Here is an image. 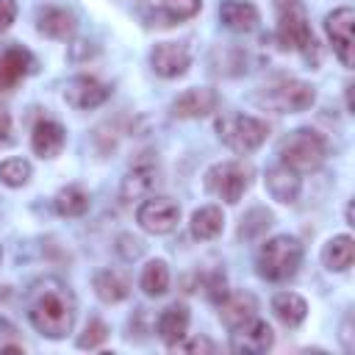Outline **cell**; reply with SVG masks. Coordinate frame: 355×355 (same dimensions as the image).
<instances>
[{"label": "cell", "instance_id": "2e32d148", "mask_svg": "<svg viewBox=\"0 0 355 355\" xmlns=\"http://www.w3.org/2000/svg\"><path fill=\"white\" fill-rule=\"evenodd\" d=\"M67 144V130L55 119H39L31 130V147L39 158H55Z\"/></svg>", "mask_w": 355, "mask_h": 355}, {"label": "cell", "instance_id": "8992f818", "mask_svg": "<svg viewBox=\"0 0 355 355\" xmlns=\"http://www.w3.org/2000/svg\"><path fill=\"white\" fill-rule=\"evenodd\" d=\"M313 100H316L313 89L305 80H297V78H280V80H275L272 86H266V92L261 97V103H266L277 114L305 111V108L313 105Z\"/></svg>", "mask_w": 355, "mask_h": 355}, {"label": "cell", "instance_id": "9a60e30c", "mask_svg": "<svg viewBox=\"0 0 355 355\" xmlns=\"http://www.w3.org/2000/svg\"><path fill=\"white\" fill-rule=\"evenodd\" d=\"M36 28L39 33H44L47 39H58V42H67L75 36V28H78V19L72 11L67 8H58V6H44L36 11Z\"/></svg>", "mask_w": 355, "mask_h": 355}, {"label": "cell", "instance_id": "ac0fdd59", "mask_svg": "<svg viewBox=\"0 0 355 355\" xmlns=\"http://www.w3.org/2000/svg\"><path fill=\"white\" fill-rule=\"evenodd\" d=\"M258 313V302L250 291H236V294H227L222 302H219V319L227 330H236L247 322H252Z\"/></svg>", "mask_w": 355, "mask_h": 355}, {"label": "cell", "instance_id": "4dcf8cb0", "mask_svg": "<svg viewBox=\"0 0 355 355\" xmlns=\"http://www.w3.org/2000/svg\"><path fill=\"white\" fill-rule=\"evenodd\" d=\"M105 338H108V327H105L100 319H92V322L86 324V330L78 336V347H80V349H97Z\"/></svg>", "mask_w": 355, "mask_h": 355}, {"label": "cell", "instance_id": "5b68a950", "mask_svg": "<svg viewBox=\"0 0 355 355\" xmlns=\"http://www.w3.org/2000/svg\"><path fill=\"white\" fill-rule=\"evenodd\" d=\"M252 183V166L244 161H222L205 172V186L225 202L236 205Z\"/></svg>", "mask_w": 355, "mask_h": 355}, {"label": "cell", "instance_id": "7c38bea8", "mask_svg": "<svg viewBox=\"0 0 355 355\" xmlns=\"http://www.w3.org/2000/svg\"><path fill=\"white\" fill-rule=\"evenodd\" d=\"M216 105H219V94L208 86H200V89H186L183 94H178L169 108L178 119H200L216 111Z\"/></svg>", "mask_w": 355, "mask_h": 355}, {"label": "cell", "instance_id": "f1b7e54d", "mask_svg": "<svg viewBox=\"0 0 355 355\" xmlns=\"http://www.w3.org/2000/svg\"><path fill=\"white\" fill-rule=\"evenodd\" d=\"M0 180L11 189H19L31 180V164L25 158H6L0 164Z\"/></svg>", "mask_w": 355, "mask_h": 355}, {"label": "cell", "instance_id": "7402d4cb", "mask_svg": "<svg viewBox=\"0 0 355 355\" xmlns=\"http://www.w3.org/2000/svg\"><path fill=\"white\" fill-rule=\"evenodd\" d=\"M272 311L286 327H300L308 316V302L294 291H280L272 297Z\"/></svg>", "mask_w": 355, "mask_h": 355}, {"label": "cell", "instance_id": "4316f807", "mask_svg": "<svg viewBox=\"0 0 355 355\" xmlns=\"http://www.w3.org/2000/svg\"><path fill=\"white\" fill-rule=\"evenodd\" d=\"M139 286H141V291H144L147 297H161V294H166V288H169V269H166V263H164V261H150V263L141 269Z\"/></svg>", "mask_w": 355, "mask_h": 355}, {"label": "cell", "instance_id": "9c48e42d", "mask_svg": "<svg viewBox=\"0 0 355 355\" xmlns=\"http://www.w3.org/2000/svg\"><path fill=\"white\" fill-rule=\"evenodd\" d=\"M352 28H355V11L349 6H341V8H333L327 17H324V33L333 44V53L336 58L344 64V67H352V47H355V36H352Z\"/></svg>", "mask_w": 355, "mask_h": 355}, {"label": "cell", "instance_id": "52a82bcc", "mask_svg": "<svg viewBox=\"0 0 355 355\" xmlns=\"http://www.w3.org/2000/svg\"><path fill=\"white\" fill-rule=\"evenodd\" d=\"M178 219H180V205L172 197H155V194H150L136 208V222L141 225V230H147L153 236L172 233L178 227Z\"/></svg>", "mask_w": 355, "mask_h": 355}, {"label": "cell", "instance_id": "277c9868", "mask_svg": "<svg viewBox=\"0 0 355 355\" xmlns=\"http://www.w3.org/2000/svg\"><path fill=\"white\" fill-rule=\"evenodd\" d=\"M216 136L236 153H252L266 141L269 125L250 114H225L216 119Z\"/></svg>", "mask_w": 355, "mask_h": 355}, {"label": "cell", "instance_id": "e0dca14e", "mask_svg": "<svg viewBox=\"0 0 355 355\" xmlns=\"http://www.w3.org/2000/svg\"><path fill=\"white\" fill-rule=\"evenodd\" d=\"M155 183H158V166L153 161H136L130 166V172L125 175L119 194H122L125 202H133L139 197H150V191L155 189Z\"/></svg>", "mask_w": 355, "mask_h": 355}, {"label": "cell", "instance_id": "ba28073f", "mask_svg": "<svg viewBox=\"0 0 355 355\" xmlns=\"http://www.w3.org/2000/svg\"><path fill=\"white\" fill-rule=\"evenodd\" d=\"M277 42L283 50H297V53H308L313 47V31H311V22L300 3L280 11Z\"/></svg>", "mask_w": 355, "mask_h": 355}, {"label": "cell", "instance_id": "83f0119b", "mask_svg": "<svg viewBox=\"0 0 355 355\" xmlns=\"http://www.w3.org/2000/svg\"><path fill=\"white\" fill-rule=\"evenodd\" d=\"M272 225V211H266V208H250L247 214H244V219H241V225H239V239H244V241H250V239H258L266 227Z\"/></svg>", "mask_w": 355, "mask_h": 355}, {"label": "cell", "instance_id": "f546056e", "mask_svg": "<svg viewBox=\"0 0 355 355\" xmlns=\"http://www.w3.org/2000/svg\"><path fill=\"white\" fill-rule=\"evenodd\" d=\"M161 8L169 19H189L202 8V0H161Z\"/></svg>", "mask_w": 355, "mask_h": 355}, {"label": "cell", "instance_id": "7a4b0ae2", "mask_svg": "<svg viewBox=\"0 0 355 355\" xmlns=\"http://www.w3.org/2000/svg\"><path fill=\"white\" fill-rule=\"evenodd\" d=\"M258 275L272 283H286L300 272L302 263V244L294 236H272L258 250Z\"/></svg>", "mask_w": 355, "mask_h": 355}, {"label": "cell", "instance_id": "d590c367", "mask_svg": "<svg viewBox=\"0 0 355 355\" xmlns=\"http://www.w3.org/2000/svg\"><path fill=\"white\" fill-rule=\"evenodd\" d=\"M297 3H300V0H275V6H277L280 11H283V8H288V6H297Z\"/></svg>", "mask_w": 355, "mask_h": 355}, {"label": "cell", "instance_id": "3957f363", "mask_svg": "<svg viewBox=\"0 0 355 355\" xmlns=\"http://www.w3.org/2000/svg\"><path fill=\"white\" fill-rule=\"evenodd\" d=\"M327 158V141L311 128H297L280 141V161L294 172H313Z\"/></svg>", "mask_w": 355, "mask_h": 355}, {"label": "cell", "instance_id": "603a6c76", "mask_svg": "<svg viewBox=\"0 0 355 355\" xmlns=\"http://www.w3.org/2000/svg\"><path fill=\"white\" fill-rule=\"evenodd\" d=\"M352 258H355V241L347 233L344 236H333L322 250V263L330 272H347L352 266Z\"/></svg>", "mask_w": 355, "mask_h": 355}, {"label": "cell", "instance_id": "cb8c5ba5", "mask_svg": "<svg viewBox=\"0 0 355 355\" xmlns=\"http://www.w3.org/2000/svg\"><path fill=\"white\" fill-rule=\"evenodd\" d=\"M189 225H191V236H194V239H202V241L216 239V236L222 233V225H225L222 208L205 205V208H200V211L191 214V222H189Z\"/></svg>", "mask_w": 355, "mask_h": 355}, {"label": "cell", "instance_id": "8d00e7d4", "mask_svg": "<svg viewBox=\"0 0 355 355\" xmlns=\"http://www.w3.org/2000/svg\"><path fill=\"white\" fill-rule=\"evenodd\" d=\"M347 225H355L352 222V205H347Z\"/></svg>", "mask_w": 355, "mask_h": 355}, {"label": "cell", "instance_id": "30bf717a", "mask_svg": "<svg viewBox=\"0 0 355 355\" xmlns=\"http://www.w3.org/2000/svg\"><path fill=\"white\" fill-rule=\"evenodd\" d=\"M108 97H111V86H105L103 80H97L92 75H78V78L67 80V86H64V100L78 111L97 108Z\"/></svg>", "mask_w": 355, "mask_h": 355}, {"label": "cell", "instance_id": "d6a6232c", "mask_svg": "<svg viewBox=\"0 0 355 355\" xmlns=\"http://www.w3.org/2000/svg\"><path fill=\"white\" fill-rule=\"evenodd\" d=\"M172 349H180V352H214L216 344L208 341V338H191V341H183V338H180Z\"/></svg>", "mask_w": 355, "mask_h": 355}, {"label": "cell", "instance_id": "484cf974", "mask_svg": "<svg viewBox=\"0 0 355 355\" xmlns=\"http://www.w3.org/2000/svg\"><path fill=\"white\" fill-rule=\"evenodd\" d=\"M53 205L61 216H83L89 211V194L80 186H67L55 194Z\"/></svg>", "mask_w": 355, "mask_h": 355}, {"label": "cell", "instance_id": "d4e9b609", "mask_svg": "<svg viewBox=\"0 0 355 355\" xmlns=\"http://www.w3.org/2000/svg\"><path fill=\"white\" fill-rule=\"evenodd\" d=\"M94 294L103 300V302H122L128 294H130V286L128 280L114 272V269H103L94 275Z\"/></svg>", "mask_w": 355, "mask_h": 355}, {"label": "cell", "instance_id": "4fadbf2b", "mask_svg": "<svg viewBox=\"0 0 355 355\" xmlns=\"http://www.w3.org/2000/svg\"><path fill=\"white\" fill-rule=\"evenodd\" d=\"M275 344V333L272 327L263 322V319H252L241 327L233 330V338H230V349L233 352H244V355H258V352H266L269 347Z\"/></svg>", "mask_w": 355, "mask_h": 355}, {"label": "cell", "instance_id": "5bb4252c", "mask_svg": "<svg viewBox=\"0 0 355 355\" xmlns=\"http://www.w3.org/2000/svg\"><path fill=\"white\" fill-rule=\"evenodd\" d=\"M263 183H266L269 197H272V200H277V202H283V205L297 202V197H300V191H302L300 172H294V169H291V166H286V164H277V166L266 169Z\"/></svg>", "mask_w": 355, "mask_h": 355}, {"label": "cell", "instance_id": "d6986e66", "mask_svg": "<svg viewBox=\"0 0 355 355\" xmlns=\"http://www.w3.org/2000/svg\"><path fill=\"white\" fill-rule=\"evenodd\" d=\"M36 67L33 55L25 47H8L0 55V92H11L25 75H31Z\"/></svg>", "mask_w": 355, "mask_h": 355}, {"label": "cell", "instance_id": "8fae6325", "mask_svg": "<svg viewBox=\"0 0 355 355\" xmlns=\"http://www.w3.org/2000/svg\"><path fill=\"white\" fill-rule=\"evenodd\" d=\"M191 64V53L186 44H178V42H158L153 50H150V67L155 69V75L161 78H180L186 75Z\"/></svg>", "mask_w": 355, "mask_h": 355}, {"label": "cell", "instance_id": "1f68e13d", "mask_svg": "<svg viewBox=\"0 0 355 355\" xmlns=\"http://www.w3.org/2000/svg\"><path fill=\"white\" fill-rule=\"evenodd\" d=\"M205 294H208V300L216 302V305L227 297V283H225V275H222V272H214V275L208 277V283H205Z\"/></svg>", "mask_w": 355, "mask_h": 355}, {"label": "cell", "instance_id": "ffe728a7", "mask_svg": "<svg viewBox=\"0 0 355 355\" xmlns=\"http://www.w3.org/2000/svg\"><path fill=\"white\" fill-rule=\"evenodd\" d=\"M189 308L183 305V302H175V305H169V308H164L161 311V316H158V322H155V333H158V338L166 344V347H175L183 336H186V330H189Z\"/></svg>", "mask_w": 355, "mask_h": 355}, {"label": "cell", "instance_id": "6da1fadb", "mask_svg": "<svg viewBox=\"0 0 355 355\" xmlns=\"http://www.w3.org/2000/svg\"><path fill=\"white\" fill-rule=\"evenodd\" d=\"M25 311L31 324L47 338H64L72 333L78 316L75 297L58 277H39L25 294Z\"/></svg>", "mask_w": 355, "mask_h": 355}, {"label": "cell", "instance_id": "e575fe53", "mask_svg": "<svg viewBox=\"0 0 355 355\" xmlns=\"http://www.w3.org/2000/svg\"><path fill=\"white\" fill-rule=\"evenodd\" d=\"M8 133H11V116H8V111L0 105V141H6Z\"/></svg>", "mask_w": 355, "mask_h": 355}, {"label": "cell", "instance_id": "44dd1931", "mask_svg": "<svg viewBox=\"0 0 355 355\" xmlns=\"http://www.w3.org/2000/svg\"><path fill=\"white\" fill-rule=\"evenodd\" d=\"M219 19L233 33H250L258 25V8L247 0H225L219 6Z\"/></svg>", "mask_w": 355, "mask_h": 355}, {"label": "cell", "instance_id": "836d02e7", "mask_svg": "<svg viewBox=\"0 0 355 355\" xmlns=\"http://www.w3.org/2000/svg\"><path fill=\"white\" fill-rule=\"evenodd\" d=\"M14 19H17V3L14 0H0V33L8 31Z\"/></svg>", "mask_w": 355, "mask_h": 355}]
</instances>
